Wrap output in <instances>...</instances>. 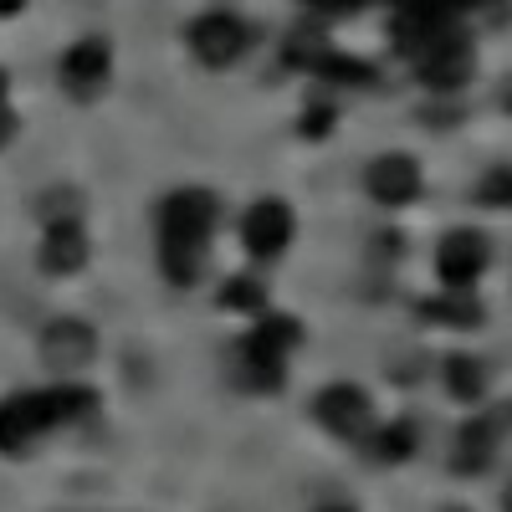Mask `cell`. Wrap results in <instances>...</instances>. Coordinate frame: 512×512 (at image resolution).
<instances>
[{
	"label": "cell",
	"mask_w": 512,
	"mask_h": 512,
	"mask_svg": "<svg viewBox=\"0 0 512 512\" xmlns=\"http://www.w3.org/2000/svg\"><path fill=\"white\" fill-rule=\"evenodd\" d=\"M216 221H221V205L210 190H175L159 205V262L175 287H190L200 277Z\"/></svg>",
	"instance_id": "1"
},
{
	"label": "cell",
	"mask_w": 512,
	"mask_h": 512,
	"mask_svg": "<svg viewBox=\"0 0 512 512\" xmlns=\"http://www.w3.org/2000/svg\"><path fill=\"white\" fill-rule=\"evenodd\" d=\"M88 410H98V390H88V384H52V390H26L0 400V451L21 456L47 431L82 420Z\"/></svg>",
	"instance_id": "2"
},
{
	"label": "cell",
	"mask_w": 512,
	"mask_h": 512,
	"mask_svg": "<svg viewBox=\"0 0 512 512\" xmlns=\"http://www.w3.org/2000/svg\"><path fill=\"white\" fill-rule=\"evenodd\" d=\"M297 338H303V328H297L292 318H262L246 333V344H241V379L251 384V390H277V384H282V364L297 349Z\"/></svg>",
	"instance_id": "3"
},
{
	"label": "cell",
	"mask_w": 512,
	"mask_h": 512,
	"mask_svg": "<svg viewBox=\"0 0 512 512\" xmlns=\"http://www.w3.org/2000/svg\"><path fill=\"white\" fill-rule=\"evenodd\" d=\"M415 72H420V82L425 88H436V93H456L466 77H472V41H466L456 26L451 31H441L431 47H425L420 57H415Z\"/></svg>",
	"instance_id": "4"
},
{
	"label": "cell",
	"mask_w": 512,
	"mask_h": 512,
	"mask_svg": "<svg viewBox=\"0 0 512 512\" xmlns=\"http://www.w3.org/2000/svg\"><path fill=\"white\" fill-rule=\"evenodd\" d=\"M190 52L205 62V67H231L241 52H246V26L226 11H210L190 26Z\"/></svg>",
	"instance_id": "5"
},
{
	"label": "cell",
	"mask_w": 512,
	"mask_h": 512,
	"mask_svg": "<svg viewBox=\"0 0 512 512\" xmlns=\"http://www.w3.org/2000/svg\"><path fill=\"white\" fill-rule=\"evenodd\" d=\"M241 241H246L251 256H262V262L267 256H282L287 241H292V210L282 200H256L241 221Z\"/></svg>",
	"instance_id": "6"
},
{
	"label": "cell",
	"mask_w": 512,
	"mask_h": 512,
	"mask_svg": "<svg viewBox=\"0 0 512 512\" xmlns=\"http://www.w3.org/2000/svg\"><path fill=\"white\" fill-rule=\"evenodd\" d=\"M482 267H487V241H482L477 231H451V236L441 241L436 272H441V282H446V287L466 292V287H472V282L482 277Z\"/></svg>",
	"instance_id": "7"
},
{
	"label": "cell",
	"mask_w": 512,
	"mask_h": 512,
	"mask_svg": "<svg viewBox=\"0 0 512 512\" xmlns=\"http://www.w3.org/2000/svg\"><path fill=\"white\" fill-rule=\"evenodd\" d=\"M313 410L333 436H364L369 431V395L359 390V384H328V390L313 400Z\"/></svg>",
	"instance_id": "8"
},
{
	"label": "cell",
	"mask_w": 512,
	"mask_h": 512,
	"mask_svg": "<svg viewBox=\"0 0 512 512\" xmlns=\"http://www.w3.org/2000/svg\"><path fill=\"white\" fill-rule=\"evenodd\" d=\"M364 185H369V195L379 205H410L420 195V164L410 154H384V159L369 164Z\"/></svg>",
	"instance_id": "9"
},
{
	"label": "cell",
	"mask_w": 512,
	"mask_h": 512,
	"mask_svg": "<svg viewBox=\"0 0 512 512\" xmlns=\"http://www.w3.org/2000/svg\"><path fill=\"white\" fill-rule=\"evenodd\" d=\"M98 354V333L77 318H57L47 333H41V359L52 369H82Z\"/></svg>",
	"instance_id": "10"
},
{
	"label": "cell",
	"mask_w": 512,
	"mask_h": 512,
	"mask_svg": "<svg viewBox=\"0 0 512 512\" xmlns=\"http://www.w3.org/2000/svg\"><path fill=\"white\" fill-rule=\"evenodd\" d=\"M108 41H98V36H88V41H77V47L62 57V82L77 93V98H93L103 82H108Z\"/></svg>",
	"instance_id": "11"
},
{
	"label": "cell",
	"mask_w": 512,
	"mask_h": 512,
	"mask_svg": "<svg viewBox=\"0 0 512 512\" xmlns=\"http://www.w3.org/2000/svg\"><path fill=\"white\" fill-rule=\"evenodd\" d=\"M82 262H88V236H82V226L77 221H52L47 241H41V267H47L52 277H72V272H82Z\"/></svg>",
	"instance_id": "12"
},
{
	"label": "cell",
	"mask_w": 512,
	"mask_h": 512,
	"mask_svg": "<svg viewBox=\"0 0 512 512\" xmlns=\"http://www.w3.org/2000/svg\"><path fill=\"white\" fill-rule=\"evenodd\" d=\"M492 446H497V431H492V425L487 420H472V425H466V431H461V456H456V466H461V472H482V466L492 461Z\"/></svg>",
	"instance_id": "13"
},
{
	"label": "cell",
	"mask_w": 512,
	"mask_h": 512,
	"mask_svg": "<svg viewBox=\"0 0 512 512\" xmlns=\"http://www.w3.org/2000/svg\"><path fill=\"white\" fill-rule=\"evenodd\" d=\"M446 390H451L456 400H477V395L487 390L482 364H477V359H451V364H446Z\"/></svg>",
	"instance_id": "14"
},
{
	"label": "cell",
	"mask_w": 512,
	"mask_h": 512,
	"mask_svg": "<svg viewBox=\"0 0 512 512\" xmlns=\"http://www.w3.org/2000/svg\"><path fill=\"white\" fill-rule=\"evenodd\" d=\"M410 451H415V431H410L405 420L384 425V431L374 436V456H379V461H405Z\"/></svg>",
	"instance_id": "15"
},
{
	"label": "cell",
	"mask_w": 512,
	"mask_h": 512,
	"mask_svg": "<svg viewBox=\"0 0 512 512\" xmlns=\"http://www.w3.org/2000/svg\"><path fill=\"white\" fill-rule=\"evenodd\" d=\"M425 318H446V323H477V303L466 292H456V287H446V297L441 303H425Z\"/></svg>",
	"instance_id": "16"
},
{
	"label": "cell",
	"mask_w": 512,
	"mask_h": 512,
	"mask_svg": "<svg viewBox=\"0 0 512 512\" xmlns=\"http://www.w3.org/2000/svg\"><path fill=\"white\" fill-rule=\"evenodd\" d=\"M267 303V292L256 287L251 277H236V282H226V292H221V308H246V313H256Z\"/></svg>",
	"instance_id": "17"
},
{
	"label": "cell",
	"mask_w": 512,
	"mask_h": 512,
	"mask_svg": "<svg viewBox=\"0 0 512 512\" xmlns=\"http://www.w3.org/2000/svg\"><path fill=\"white\" fill-rule=\"evenodd\" d=\"M11 139V108H6V72H0V144Z\"/></svg>",
	"instance_id": "18"
},
{
	"label": "cell",
	"mask_w": 512,
	"mask_h": 512,
	"mask_svg": "<svg viewBox=\"0 0 512 512\" xmlns=\"http://www.w3.org/2000/svg\"><path fill=\"white\" fill-rule=\"evenodd\" d=\"M313 6H323V11H359L364 0H313Z\"/></svg>",
	"instance_id": "19"
},
{
	"label": "cell",
	"mask_w": 512,
	"mask_h": 512,
	"mask_svg": "<svg viewBox=\"0 0 512 512\" xmlns=\"http://www.w3.org/2000/svg\"><path fill=\"white\" fill-rule=\"evenodd\" d=\"M21 6H26V0H0V16H16Z\"/></svg>",
	"instance_id": "20"
},
{
	"label": "cell",
	"mask_w": 512,
	"mask_h": 512,
	"mask_svg": "<svg viewBox=\"0 0 512 512\" xmlns=\"http://www.w3.org/2000/svg\"><path fill=\"white\" fill-rule=\"evenodd\" d=\"M328 512H349V507H328Z\"/></svg>",
	"instance_id": "21"
},
{
	"label": "cell",
	"mask_w": 512,
	"mask_h": 512,
	"mask_svg": "<svg viewBox=\"0 0 512 512\" xmlns=\"http://www.w3.org/2000/svg\"><path fill=\"white\" fill-rule=\"evenodd\" d=\"M507 108H512V88H507Z\"/></svg>",
	"instance_id": "22"
},
{
	"label": "cell",
	"mask_w": 512,
	"mask_h": 512,
	"mask_svg": "<svg viewBox=\"0 0 512 512\" xmlns=\"http://www.w3.org/2000/svg\"><path fill=\"white\" fill-rule=\"evenodd\" d=\"M507 512H512V492H507Z\"/></svg>",
	"instance_id": "23"
}]
</instances>
